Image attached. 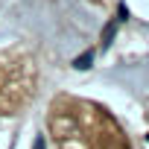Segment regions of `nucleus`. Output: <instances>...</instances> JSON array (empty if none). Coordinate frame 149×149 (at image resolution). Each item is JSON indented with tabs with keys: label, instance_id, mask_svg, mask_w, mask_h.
Returning <instances> with one entry per match:
<instances>
[{
	"label": "nucleus",
	"instance_id": "obj_1",
	"mask_svg": "<svg viewBox=\"0 0 149 149\" xmlns=\"http://www.w3.org/2000/svg\"><path fill=\"white\" fill-rule=\"evenodd\" d=\"M111 35H114V21L105 26V32H102V44H108V41H111Z\"/></svg>",
	"mask_w": 149,
	"mask_h": 149
},
{
	"label": "nucleus",
	"instance_id": "obj_2",
	"mask_svg": "<svg viewBox=\"0 0 149 149\" xmlns=\"http://www.w3.org/2000/svg\"><path fill=\"white\" fill-rule=\"evenodd\" d=\"M91 58H94L91 53H85V56H79V58H76V67H88V61H91Z\"/></svg>",
	"mask_w": 149,
	"mask_h": 149
},
{
	"label": "nucleus",
	"instance_id": "obj_3",
	"mask_svg": "<svg viewBox=\"0 0 149 149\" xmlns=\"http://www.w3.org/2000/svg\"><path fill=\"white\" fill-rule=\"evenodd\" d=\"M32 149H44V140H41V137H38V140H35V146H32Z\"/></svg>",
	"mask_w": 149,
	"mask_h": 149
}]
</instances>
